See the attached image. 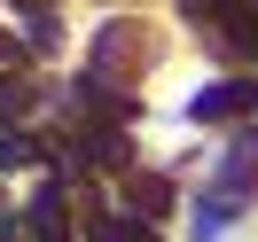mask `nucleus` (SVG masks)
<instances>
[{
    "instance_id": "nucleus-1",
    "label": "nucleus",
    "mask_w": 258,
    "mask_h": 242,
    "mask_svg": "<svg viewBox=\"0 0 258 242\" xmlns=\"http://www.w3.org/2000/svg\"><path fill=\"white\" fill-rule=\"evenodd\" d=\"M250 172H258V133H242V141L227 148V164H219V211L235 203V188H250Z\"/></svg>"
},
{
    "instance_id": "nucleus-2",
    "label": "nucleus",
    "mask_w": 258,
    "mask_h": 242,
    "mask_svg": "<svg viewBox=\"0 0 258 242\" xmlns=\"http://www.w3.org/2000/svg\"><path fill=\"white\" fill-rule=\"evenodd\" d=\"M235 110H250V86H242V78L204 86V94H196V117H235Z\"/></svg>"
},
{
    "instance_id": "nucleus-3",
    "label": "nucleus",
    "mask_w": 258,
    "mask_h": 242,
    "mask_svg": "<svg viewBox=\"0 0 258 242\" xmlns=\"http://www.w3.org/2000/svg\"><path fill=\"white\" fill-rule=\"evenodd\" d=\"M94 242H157L149 219H94Z\"/></svg>"
}]
</instances>
